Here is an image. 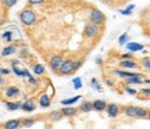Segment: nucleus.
I'll return each mask as SVG.
<instances>
[{"label":"nucleus","mask_w":150,"mask_h":129,"mask_svg":"<svg viewBox=\"0 0 150 129\" xmlns=\"http://www.w3.org/2000/svg\"><path fill=\"white\" fill-rule=\"evenodd\" d=\"M83 64V60H64L59 68V75H70L76 70H79Z\"/></svg>","instance_id":"nucleus-1"},{"label":"nucleus","mask_w":150,"mask_h":129,"mask_svg":"<svg viewBox=\"0 0 150 129\" xmlns=\"http://www.w3.org/2000/svg\"><path fill=\"white\" fill-rule=\"evenodd\" d=\"M18 17H20V20H21L22 24L27 25V27H32L38 21V17H36V14H35V11L31 10V8L22 10L21 13L18 14Z\"/></svg>","instance_id":"nucleus-2"},{"label":"nucleus","mask_w":150,"mask_h":129,"mask_svg":"<svg viewBox=\"0 0 150 129\" xmlns=\"http://www.w3.org/2000/svg\"><path fill=\"white\" fill-rule=\"evenodd\" d=\"M89 21L95 22L97 25H103V24L106 22V16H104V13L100 11L99 8H92L91 13H89Z\"/></svg>","instance_id":"nucleus-3"},{"label":"nucleus","mask_w":150,"mask_h":129,"mask_svg":"<svg viewBox=\"0 0 150 129\" xmlns=\"http://www.w3.org/2000/svg\"><path fill=\"white\" fill-rule=\"evenodd\" d=\"M100 32V25H97L95 22H88L85 27V36L88 39H95Z\"/></svg>","instance_id":"nucleus-4"},{"label":"nucleus","mask_w":150,"mask_h":129,"mask_svg":"<svg viewBox=\"0 0 150 129\" xmlns=\"http://www.w3.org/2000/svg\"><path fill=\"white\" fill-rule=\"evenodd\" d=\"M63 61H64L63 56H61V54H56V56H53L52 59L49 60V65H50V68H52L54 72H57Z\"/></svg>","instance_id":"nucleus-5"},{"label":"nucleus","mask_w":150,"mask_h":129,"mask_svg":"<svg viewBox=\"0 0 150 129\" xmlns=\"http://www.w3.org/2000/svg\"><path fill=\"white\" fill-rule=\"evenodd\" d=\"M20 108L22 111H25V113H32V111L36 110V102L33 99H28L24 103H21V107Z\"/></svg>","instance_id":"nucleus-6"},{"label":"nucleus","mask_w":150,"mask_h":129,"mask_svg":"<svg viewBox=\"0 0 150 129\" xmlns=\"http://www.w3.org/2000/svg\"><path fill=\"white\" fill-rule=\"evenodd\" d=\"M106 111H107V115L110 118H115L120 114V106L115 104V103H110V104L106 106Z\"/></svg>","instance_id":"nucleus-7"},{"label":"nucleus","mask_w":150,"mask_h":129,"mask_svg":"<svg viewBox=\"0 0 150 129\" xmlns=\"http://www.w3.org/2000/svg\"><path fill=\"white\" fill-rule=\"evenodd\" d=\"M79 113V110L76 107H71V106H64V107L61 108V114H63V117L65 118H71V117H75L76 114Z\"/></svg>","instance_id":"nucleus-8"},{"label":"nucleus","mask_w":150,"mask_h":129,"mask_svg":"<svg viewBox=\"0 0 150 129\" xmlns=\"http://www.w3.org/2000/svg\"><path fill=\"white\" fill-rule=\"evenodd\" d=\"M112 74L121 78H129V76H140V72H134V71H124V70H114Z\"/></svg>","instance_id":"nucleus-9"},{"label":"nucleus","mask_w":150,"mask_h":129,"mask_svg":"<svg viewBox=\"0 0 150 129\" xmlns=\"http://www.w3.org/2000/svg\"><path fill=\"white\" fill-rule=\"evenodd\" d=\"M121 68H127V70H136L138 68V63H135L132 59H124L120 61Z\"/></svg>","instance_id":"nucleus-10"},{"label":"nucleus","mask_w":150,"mask_h":129,"mask_svg":"<svg viewBox=\"0 0 150 129\" xmlns=\"http://www.w3.org/2000/svg\"><path fill=\"white\" fill-rule=\"evenodd\" d=\"M125 46H127V49H128V51H132V53H135V51H142L143 50V44H140V43H135V42H127L125 43Z\"/></svg>","instance_id":"nucleus-11"},{"label":"nucleus","mask_w":150,"mask_h":129,"mask_svg":"<svg viewBox=\"0 0 150 129\" xmlns=\"http://www.w3.org/2000/svg\"><path fill=\"white\" fill-rule=\"evenodd\" d=\"M122 113L128 118H136V106H125L122 108Z\"/></svg>","instance_id":"nucleus-12"},{"label":"nucleus","mask_w":150,"mask_h":129,"mask_svg":"<svg viewBox=\"0 0 150 129\" xmlns=\"http://www.w3.org/2000/svg\"><path fill=\"white\" fill-rule=\"evenodd\" d=\"M1 126L4 129H17L21 126V122H20V119H10L4 124H1Z\"/></svg>","instance_id":"nucleus-13"},{"label":"nucleus","mask_w":150,"mask_h":129,"mask_svg":"<svg viewBox=\"0 0 150 129\" xmlns=\"http://www.w3.org/2000/svg\"><path fill=\"white\" fill-rule=\"evenodd\" d=\"M6 97H8V99H13V97H17L20 94V89L17 87V86H10V87H7L4 92Z\"/></svg>","instance_id":"nucleus-14"},{"label":"nucleus","mask_w":150,"mask_h":129,"mask_svg":"<svg viewBox=\"0 0 150 129\" xmlns=\"http://www.w3.org/2000/svg\"><path fill=\"white\" fill-rule=\"evenodd\" d=\"M50 104H52L50 96L46 94V93H43L42 96H40V99H39V106L42 108H47V107H50Z\"/></svg>","instance_id":"nucleus-15"},{"label":"nucleus","mask_w":150,"mask_h":129,"mask_svg":"<svg viewBox=\"0 0 150 129\" xmlns=\"http://www.w3.org/2000/svg\"><path fill=\"white\" fill-rule=\"evenodd\" d=\"M106 106H107V103L104 102V100H95V102H92V107L93 110H96V111H104L106 110Z\"/></svg>","instance_id":"nucleus-16"},{"label":"nucleus","mask_w":150,"mask_h":129,"mask_svg":"<svg viewBox=\"0 0 150 129\" xmlns=\"http://www.w3.org/2000/svg\"><path fill=\"white\" fill-rule=\"evenodd\" d=\"M78 110H79L81 113H91L92 110H93V107H92V102H88V100L82 102Z\"/></svg>","instance_id":"nucleus-17"},{"label":"nucleus","mask_w":150,"mask_h":129,"mask_svg":"<svg viewBox=\"0 0 150 129\" xmlns=\"http://www.w3.org/2000/svg\"><path fill=\"white\" fill-rule=\"evenodd\" d=\"M127 79V83L125 85H139V83H143V78L140 76H129V78H125Z\"/></svg>","instance_id":"nucleus-18"},{"label":"nucleus","mask_w":150,"mask_h":129,"mask_svg":"<svg viewBox=\"0 0 150 129\" xmlns=\"http://www.w3.org/2000/svg\"><path fill=\"white\" fill-rule=\"evenodd\" d=\"M17 51V46L16 44H10V46H7V47L3 49V51H1V56L3 57H8L11 54H14Z\"/></svg>","instance_id":"nucleus-19"},{"label":"nucleus","mask_w":150,"mask_h":129,"mask_svg":"<svg viewBox=\"0 0 150 129\" xmlns=\"http://www.w3.org/2000/svg\"><path fill=\"white\" fill-rule=\"evenodd\" d=\"M49 118H50V121H53V122H57V121H60V119L64 118V117L61 114V110H54V111H52V113L49 114Z\"/></svg>","instance_id":"nucleus-20"},{"label":"nucleus","mask_w":150,"mask_h":129,"mask_svg":"<svg viewBox=\"0 0 150 129\" xmlns=\"http://www.w3.org/2000/svg\"><path fill=\"white\" fill-rule=\"evenodd\" d=\"M81 99H82V96L78 94V96H74V97H71V99H64V100H61V104H63V106H72V104H75L76 102H79Z\"/></svg>","instance_id":"nucleus-21"},{"label":"nucleus","mask_w":150,"mask_h":129,"mask_svg":"<svg viewBox=\"0 0 150 129\" xmlns=\"http://www.w3.org/2000/svg\"><path fill=\"white\" fill-rule=\"evenodd\" d=\"M32 72L35 74V75H43V74H45V65L40 64V63H36V64H33Z\"/></svg>","instance_id":"nucleus-22"},{"label":"nucleus","mask_w":150,"mask_h":129,"mask_svg":"<svg viewBox=\"0 0 150 129\" xmlns=\"http://www.w3.org/2000/svg\"><path fill=\"white\" fill-rule=\"evenodd\" d=\"M147 117H149V111L143 107L136 106V118H147Z\"/></svg>","instance_id":"nucleus-23"},{"label":"nucleus","mask_w":150,"mask_h":129,"mask_svg":"<svg viewBox=\"0 0 150 129\" xmlns=\"http://www.w3.org/2000/svg\"><path fill=\"white\" fill-rule=\"evenodd\" d=\"M6 107L8 111H16L21 107V102H7L6 103Z\"/></svg>","instance_id":"nucleus-24"},{"label":"nucleus","mask_w":150,"mask_h":129,"mask_svg":"<svg viewBox=\"0 0 150 129\" xmlns=\"http://www.w3.org/2000/svg\"><path fill=\"white\" fill-rule=\"evenodd\" d=\"M20 122H21V126H24V128H31L32 125H35L36 119H32V118H22V119H20Z\"/></svg>","instance_id":"nucleus-25"},{"label":"nucleus","mask_w":150,"mask_h":129,"mask_svg":"<svg viewBox=\"0 0 150 129\" xmlns=\"http://www.w3.org/2000/svg\"><path fill=\"white\" fill-rule=\"evenodd\" d=\"M72 86H74V89H81L82 87V79H81V76H76L72 79Z\"/></svg>","instance_id":"nucleus-26"},{"label":"nucleus","mask_w":150,"mask_h":129,"mask_svg":"<svg viewBox=\"0 0 150 129\" xmlns=\"http://www.w3.org/2000/svg\"><path fill=\"white\" fill-rule=\"evenodd\" d=\"M128 40H129V35L127 32L122 33V35H120V38H118V43H120L121 46H124V44L128 42Z\"/></svg>","instance_id":"nucleus-27"},{"label":"nucleus","mask_w":150,"mask_h":129,"mask_svg":"<svg viewBox=\"0 0 150 129\" xmlns=\"http://www.w3.org/2000/svg\"><path fill=\"white\" fill-rule=\"evenodd\" d=\"M139 94H140V99H143V97H145V99H149V96H150V89L149 87H145V89H140L139 90Z\"/></svg>","instance_id":"nucleus-28"},{"label":"nucleus","mask_w":150,"mask_h":129,"mask_svg":"<svg viewBox=\"0 0 150 129\" xmlns=\"http://www.w3.org/2000/svg\"><path fill=\"white\" fill-rule=\"evenodd\" d=\"M91 86L95 89V90H100V89H102V87H100V82L97 81V79H95V78L91 81Z\"/></svg>","instance_id":"nucleus-29"},{"label":"nucleus","mask_w":150,"mask_h":129,"mask_svg":"<svg viewBox=\"0 0 150 129\" xmlns=\"http://www.w3.org/2000/svg\"><path fill=\"white\" fill-rule=\"evenodd\" d=\"M18 0H1V3L4 4V7H13V6L17 4Z\"/></svg>","instance_id":"nucleus-30"},{"label":"nucleus","mask_w":150,"mask_h":129,"mask_svg":"<svg viewBox=\"0 0 150 129\" xmlns=\"http://www.w3.org/2000/svg\"><path fill=\"white\" fill-rule=\"evenodd\" d=\"M29 57V50L28 49H21L20 50V59H28Z\"/></svg>","instance_id":"nucleus-31"},{"label":"nucleus","mask_w":150,"mask_h":129,"mask_svg":"<svg viewBox=\"0 0 150 129\" xmlns=\"http://www.w3.org/2000/svg\"><path fill=\"white\" fill-rule=\"evenodd\" d=\"M3 39H4L6 42H11V40H13V32H11V31L4 32L3 33Z\"/></svg>","instance_id":"nucleus-32"},{"label":"nucleus","mask_w":150,"mask_h":129,"mask_svg":"<svg viewBox=\"0 0 150 129\" xmlns=\"http://www.w3.org/2000/svg\"><path fill=\"white\" fill-rule=\"evenodd\" d=\"M142 67H143L146 71L150 70V60H149V57H146V59L142 60Z\"/></svg>","instance_id":"nucleus-33"},{"label":"nucleus","mask_w":150,"mask_h":129,"mask_svg":"<svg viewBox=\"0 0 150 129\" xmlns=\"http://www.w3.org/2000/svg\"><path fill=\"white\" fill-rule=\"evenodd\" d=\"M13 72H14L17 76H24V71L20 70L18 65H13Z\"/></svg>","instance_id":"nucleus-34"},{"label":"nucleus","mask_w":150,"mask_h":129,"mask_svg":"<svg viewBox=\"0 0 150 129\" xmlns=\"http://www.w3.org/2000/svg\"><path fill=\"white\" fill-rule=\"evenodd\" d=\"M125 92H127L128 94H136V93H138V92L135 90L134 87H129L128 85H125Z\"/></svg>","instance_id":"nucleus-35"},{"label":"nucleus","mask_w":150,"mask_h":129,"mask_svg":"<svg viewBox=\"0 0 150 129\" xmlns=\"http://www.w3.org/2000/svg\"><path fill=\"white\" fill-rule=\"evenodd\" d=\"M46 0H28V3L29 4H32V6H35V4H42V3H45Z\"/></svg>","instance_id":"nucleus-36"},{"label":"nucleus","mask_w":150,"mask_h":129,"mask_svg":"<svg viewBox=\"0 0 150 129\" xmlns=\"http://www.w3.org/2000/svg\"><path fill=\"white\" fill-rule=\"evenodd\" d=\"M118 13H120V14H122V16H131V14H132V11L127 10V8H124V10H121V8H120V10H118Z\"/></svg>","instance_id":"nucleus-37"},{"label":"nucleus","mask_w":150,"mask_h":129,"mask_svg":"<svg viewBox=\"0 0 150 129\" xmlns=\"http://www.w3.org/2000/svg\"><path fill=\"white\" fill-rule=\"evenodd\" d=\"M132 57H134V53H132V51H129V53L122 54V56H121V60H124V59H132Z\"/></svg>","instance_id":"nucleus-38"},{"label":"nucleus","mask_w":150,"mask_h":129,"mask_svg":"<svg viewBox=\"0 0 150 129\" xmlns=\"http://www.w3.org/2000/svg\"><path fill=\"white\" fill-rule=\"evenodd\" d=\"M0 74H1V75H8V74H10V70H8V68H0Z\"/></svg>","instance_id":"nucleus-39"},{"label":"nucleus","mask_w":150,"mask_h":129,"mask_svg":"<svg viewBox=\"0 0 150 129\" xmlns=\"http://www.w3.org/2000/svg\"><path fill=\"white\" fill-rule=\"evenodd\" d=\"M28 81H29V83H31V85H36V83H38L36 79H35V78H33L32 75H29V76H28Z\"/></svg>","instance_id":"nucleus-40"},{"label":"nucleus","mask_w":150,"mask_h":129,"mask_svg":"<svg viewBox=\"0 0 150 129\" xmlns=\"http://www.w3.org/2000/svg\"><path fill=\"white\" fill-rule=\"evenodd\" d=\"M22 71H24V76H27V78H28V76H29V75H32V74H31V72H29V71H28L27 68H24V70H22Z\"/></svg>","instance_id":"nucleus-41"},{"label":"nucleus","mask_w":150,"mask_h":129,"mask_svg":"<svg viewBox=\"0 0 150 129\" xmlns=\"http://www.w3.org/2000/svg\"><path fill=\"white\" fill-rule=\"evenodd\" d=\"M95 63H96V64H102V57H100V56H97L96 59H95Z\"/></svg>","instance_id":"nucleus-42"},{"label":"nucleus","mask_w":150,"mask_h":129,"mask_svg":"<svg viewBox=\"0 0 150 129\" xmlns=\"http://www.w3.org/2000/svg\"><path fill=\"white\" fill-rule=\"evenodd\" d=\"M20 64V60H13L11 61V65H18Z\"/></svg>","instance_id":"nucleus-43"},{"label":"nucleus","mask_w":150,"mask_h":129,"mask_svg":"<svg viewBox=\"0 0 150 129\" xmlns=\"http://www.w3.org/2000/svg\"><path fill=\"white\" fill-rule=\"evenodd\" d=\"M100 1H103V3H106V4H110V3H112L114 0H100Z\"/></svg>","instance_id":"nucleus-44"},{"label":"nucleus","mask_w":150,"mask_h":129,"mask_svg":"<svg viewBox=\"0 0 150 129\" xmlns=\"http://www.w3.org/2000/svg\"><path fill=\"white\" fill-rule=\"evenodd\" d=\"M3 83H4V79H3V75L0 74V86L3 85Z\"/></svg>","instance_id":"nucleus-45"},{"label":"nucleus","mask_w":150,"mask_h":129,"mask_svg":"<svg viewBox=\"0 0 150 129\" xmlns=\"http://www.w3.org/2000/svg\"><path fill=\"white\" fill-rule=\"evenodd\" d=\"M106 83H107L108 86H111L112 85V81H111V79H107V81H106Z\"/></svg>","instance_id":"nucleus-46"}]
</instances>
